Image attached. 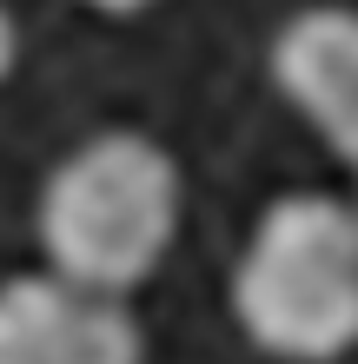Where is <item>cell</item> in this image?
Masks as SVG:
<instances>
[{
  "label": "cell",
  "mask_w": 358,
  "mask_h": 364,
  "mask_svg": "<svg viewBox=\"0 0 358 364\" xmlns=\"http://www.w3.org/2000/svg\"><path fill=\"white\" fill-rule=\"evenodd\" d=\"M186 225V173L153 133L107 126L47 173L33 239L53 278L126 298L146 285Z\"/></svg>",
  "instance_id": "cell-1"
},
{
  "label": "cell",
  "mask_w": 358,
  "mask_h": 364,
  "mask_svg": "<svg viewBox=\"0 0 358 364\" xmlns=\"http://www.w3.org/2000/svg\"><path fill=\"white\" fill-rule=\"evenodd\" d=\"M14 60H20V27H14V14L0 7V80L14 73Z\"/></svg>",
  "instance_id": "cell-5"
},
{
  "label": "cell",
  "mask_w": 358,
  "mask_h": 364,
  "mask_svg": "<svg viewBox=\"0 0 358 364\" xmlns=\"http://www.w3.org/2000/svg\"><path fill=\"white\" fill-rule=\"evenodd\" d=\"M0 364H146V331L126 298L80 291L67 278H0Z\"/></svg>",
  "instance_id": "cell-3"
},
{
  "label": "cell",
  "mask_w": 358,
  "mask_h": 364,
  "mask_svg": "<svg viewBox=\"0 0 358 364\" xmlns=\"http://www.w3.org/2000/svg\"><path fill=\"white\" fill-rule=\"evenodd\" d=\"M272 80L358 173V7H299L272 33Z\"/></svg>",
  "instance_id": "cell-4"
},
{
  "label": "cell",
  "mask_w": 358,
  "mask_h": 364,
  "mask_svg": "<svg viewBox=\"0 0 358 364\" xmlns=\"http://www.w3.org/2000/svg\"><path fill=\"white\" fill-rule=\"evenodd\" d=\"M352 219H358V205H352Z\"/></svg>",
  "instance_id": "cell-7"
},
{
  "label": "cell",
  "mask_w": 358,
  "mask_h": 364,
  "mask_svg": "<svg viewBox=\"0 0 358 364\" xmlns=\"http://www.w3.org/2000/svg\"><path fill=\"white\" fill-rule=\"evenodd\" d=\"M80 7H93V14H146L153 0H80Z\"/></svg>",
  "instance_id": "cell-6"
},
{
  "label": "cell",
  "mask_w": 358,
  "mask_h": 364,
  "mask_svg": "<svg viewBox=\"0 0 358 364\" xmlns=\"http://www.w3.org/2000/svg\"><path fill=\"white\" fill-rule=\"evenodd\" d=\"M233 318L279 364L358 351V219L332 192H285L259 212L233 265Z\"/></svg>",
  "instance_id": "cell-2"
}]
</instances>
